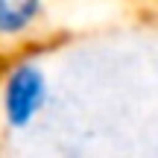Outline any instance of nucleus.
I'll use <instances>...</instances> for the list:
<instances>
[{
  "label": "nucleus",
  "instance_id": "nucleus-2",
  "mask_svg": "<svg viewBox=\"0 0 158 158\" xmlns=\"http://www.w3.org/2000/svg\"><path fill=\"white\" fill-rule=\"evenodd\" d=\"M47 0H0V50H12L41 32Z\"/></svg>",
  "mask_w": 158,
  "mask_h": 158
},
{
  "label": "nucleus",
  "instance_id": "nucleus-1",
  "mask_svg": "<svg viewBox=\"0 0 158 158\" xmlns=\"http://www.w3.org/2000/svg\"><path fill=\"white\" fill-rule=\"evenodd\" d=\"M50 73L32 53L9 59L0 70V123L15 135H23L44 117L50 106Z\"/></svg>",
  "mask_w": 158,
  "mask_h": 158
}]
</instances>
